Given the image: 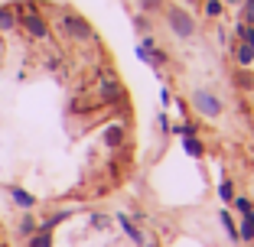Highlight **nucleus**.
Returning <instances> with one entry per match:
<instances>
[{"instance_id":"obj_1","label":"nucleus","mask_w":254,"mask_h":247,"mask_svg":"<svg viewBox=\"0 0 254 247\" xmlns=\"http://www.w3.org/2000/svg\"><path fill=\"white\" fill-rule=\"evenodd\" d=\"M59 30H62V36L72 39V43H91V39H95L91 23L82 20L78 13H59Z\"/></svg>"},{"instance_id":"obj_2","label":"nucleus","mask_w":254,"mask_h":247,"mask_svg":"<svg viewBox=\"0 0 254 247\" xmlns=\"http://www.w3.org/2000/svg\"><path fill=\"white\" fill-rule=\"evenodd\" d=\"M166 23H170V30L176 33L180 39H189L195 33V20L186 13V10H180V7H170V10H166Z\"/></svg>"},{"instance_id":"obj_3","label":"nucleus","mask_w":254,"mask_h":247,"mask_svg":"<svg viewBox=\"0 0 254 247\" xmlns=\"http://www.w3.org/2000/svg\"><path fill=\"white\" fill-rule=\"evenodd\" d=\"M192 104H195V111L205 114V117H218V114H222V101H218L212 91H205V88L192 91Z\"/></svg>"},{"instance_id":"obj_4","label":"nucleus","mask_w":254,"mask_h":247,"mask_svg":"<svg viewBox=\"0 0 254 247\" xmlns=\"http://www.w3.org/2000/svg\"><path fill=\"white\" fill-rule=\"evenodd\" d=\"M98 104H124V85L114 82V78H105L98 85Z\"/></svg>"},{"instance_id":"obj_5","label":"nucleus","mask_w":254,"mask_h":247,"mask_svg":"<svg viewBox=\"0 0 254 247\" xmlns=\"http://www.w3.org/2000/svg\"><path fill=\"white\" fill-rule=\"evenodd\" d=\"M10 198H13V205H16V208H23V211L36 208V195H30L26 189H20V186L10 189Z\"/></svg>"},{"instance_id":"obj_6","label":"nucleus","mask_w":254,"mask_h":247,"mask_svg":"<svg viewBox=\"0 0 254 247\" xmlns=\"http://www.w3.org/2000/svg\"><path fill=\"white\" fill-rule=\"evenodd\" d=\"M16 30V7L13 3H0V33Z\"/></svg>"},{"instance_id":"obj_7","label":"nucleus","mask_w":254,"mask_h":247,"mask_svg":"<svg viewBox=\"0 0 254 247\" xmlns=\"http://www.w3.org/2000/svg\"><path fill=\"white\" fill-rule=\"evenodd\" d=\"M238 241H254V208L241 211V225H238Z\"/></svg>"},{"instance_id":"obj_8","label":"nucleus","mask_w":254,"mask_h":247,"mask_svg":"<svg viewBox=\"0 0 254 247\" xmlns=\"http://www.w3.org/2000/svg\"><path fill=\"white\" fill-rule=\"evenodd\" d=\"M118 221H121V228H124V234H127L130 241H134L137 247H143V244H147V241H143V231H140V228L134 225V218H127V215H118Z\"/></svg>"},{"instance_id":"obj_9","label":"nucleus","mask_w":254,"mask_h":247,"mask_svg":"<svg viewBox=\"0 0 254 247\" xmlns=\"http://www.w3.org/2000/svg\"><path fill=\"white\" fill-rule=\"evenodd\" d=\"M105 147H111V150H118L121 143H124V137H127V130L121 127V124H111V127H105Z\"/></svg>"},{"instance_id":"obj_10","label":"nucleus","mask_w":254,"mask_h":247,"mask_svg":"<svg viewBox=\"0 0 254 247\" xmlns=\"http://www.w3.org/2000/svg\"><path fill=\"white\" fill-rule=\"evenodd\" d=\"M68 215H72L68 208H65V211H53L49 218H43V221L36 225V231H49V234H53V228H56V225H62V221H65Z\"/></svg>"},{"instance_id":"obj_11","label":"nucleus","mask_w":254,"mask_h":247,"mask_svg":"<svg viewBox=\"0 0 254 247\" xmlns=\"http://www.w3.org/2000/svg\"><path fill=\"white\" fill-rule=\"evenodd\" d=\"M183 150H186L189 156H195V159H199L202 153H205V147H202L199 134H186V137H183Z\"/></svg>"},{"instance_id":"obj_12","label":"nucleus","mask_w":254,"mask_h":247,"mask_svg":"<svg viewBox=\"0 0 254 247\" xmlns=\"http://www.w3.org/2000/svg\"><path fill=\"white\" fill-rule=\"evenodd\" d=\"M26 247H53V234L49 231H33L26 238Z\"/></svg>"},{"instance_id":"obj_13","label":"nucleus","mask_w":254,"mask_h":247,"mask_svg":"<svg viewBox=\"0 0 254 247\" xmlns=\"http://www.w3.org/2000/svg\"><path fill=\"white\" fill-rule=\"evenodd\" d=\"M235 33H238V39L245 46H251V49H254V26H251V23H238V30H235Z\"/></svg>"},{"instance_id":"obj_14","label":"nucleus","mask_w":254,"mask_h":247,"mask_svg":"<svg viewBox=\"0 0 254 247\" xmlns=\"http://www.w3.org/2000/svg\"><path fill=\"white\" fill-rule=\"evenodd\" d=\"M218 221H222V228L228 231V238H232V241H238V225H235V218L228 215V211H222V215H218Z\"/></svg>"},{"instance_id":"obj_15","label":"nucleus","mask_w":254,"mask_h":247,"mask_svg":"<svg viewBox=\"0 0 254 247\" xmlns=\"http://www.w3.org/2000/svg\"><path fill=\"white\" fill-rule=\"evenodd\" d=\"M235 55H238V65H241V68H248V65L254 62V49H251V46H245V43L238 46V52H235Z\"/></svg>"},{"instance_id":"obj_16","label":"nucleus","mask_w":254,"mask_h":247,"mask_svg":"<svg viewBox=\"0 0 254 247\" xmlns=\"http://www.w3.org/2000/svg\"><path fill=\"white\" fill-rule=\"evenodd\" d=\"M218 198H222V202H232V198H235V182L232 179L218 182Z\"/></svg>"},{"instance_id":"obj_17","label":"nucleus","mask_w":254,"mask_h":247,"mask_svg":"<svg viewBox=\"0 0 254 247\" xmlns=\"http://www.w3.org/2000/svg\"><path fill=\"white\" fill-rule=\"evenodd\" d=\"M235 85H238V88H254V75L248 68H238V72H235Z\"/></svg>"},{"instance_id":"obj_18","label":"nucleus","mask_w":254,"mask_h":247,"mask_svg":"<svg viewBox=\"0 0 254 247\" xmlns=\"http://www.w3.org/2000/svg\"><path fill=\"white\" fill-rule=\"evenodd\" d=\"M36 225H39V221H36L33 215H23V218H20V234H23V238H30V234L36 231Z\"/></svg>"},{"instance_id":"obj_19","label":"nucleus","mask_w":254,"mask_h":247,"mask_svg":"<svg viewBox=\"0 0 254 247\" xmlns=\"http://www.w3.org/2000/svg\"><path fill=\"white\" fill-rule=\"evenodd\" d=\"M241 23H251L254 26V0H241Z\"/></svg>"},{"instance_id":"obj_20","label":"nucleus","mask_w":254,"mask_h":247,"mask_svg":"<svg viewBox=\"0 0 254 247\" xmlns=\"http://www.w3.org/2000/svg\"><path fill=\"white\" fill-rule=\"evenodd\" d=\"M205 16H209V20L222 16V0H205Z\"/></svg>"},{"instance_id":"obj_21","label":"nucleus","mask_w":254,"mask_h":247,"mask_svg":"<svg viewBox=\"0 0 254 247\" xmlns=\"http://www.w3.org/2000/svg\"><path fill=\"white\" fill-rule=\"evenodd\" d=\"M232 202H235V208H238V211H248V208H254V202H251V198H245V195H235Z\"/></svg>"},{"instance_id":"obj_22","label":"nucleus","mask_w":254,"mask_h":247,"mask_svg":"<svg viewBox=\"0 0 254 247\" xmlns=\"http://www.w3.org/2000/svg\"><path fill=\"white\" fill-rule=\"evenodd\" d=\"M140 7H143V10H157L160 0H140Z\"/></svg>"},{"instance_id":"obj_23","label":"nucleus","mask_w":254,"mask_h":247,"mask_svg":"<svg viewBox=\"0 0 254 247\" xmlns=\"http://www.w3.org/2000/svg\"><path fill=\"white\" fill-rule=\"evenodd\" d=\"M91 225H95V228H105L108 218H105V215H95V218H91Z\"/></svg>"},{"instance_id":"obj_24","label":"nucleus","mask_w":254,"mask_h":247,"mask_svg":"<svg viewBox=\"0 0 254 247\" xmlns=\"http://www.w3.org/2000/svg\"><path fill=\"white\" fill-rule=\"evenodd\" d=\"M228 3H241V0H228Z\"/></svg>"},{"instance_id":"obj_25","label":"nucleus","mask_w":254,"mask_h":247,"mask_svg":"<svg viewBox=\"0 0 254 247\" xmlns=\"http://www.w3.org/2000/svg\"><path fill=\"white\" fill-rule=\"evenodd\" d=\"M143 247H157V244H143Z\"/></svg>"},{"instance_id":"obj_26","label":"nucleus","mask_w":254,"mask_h":247,"mask_svg":"<svg viewBox=\"0 0 254 247\" xmlns=\"http://www.w3.org/2000/svg\"><path fill=\"white\" fill-rule=\"evenodd\" d=\"M192 3H195V0H192Z\"/></svg>"}]
</instances>
